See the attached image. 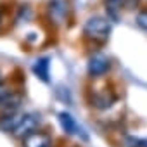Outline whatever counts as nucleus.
Listing matches in <instances>:
<instances>
[{
	"label": "nucleus",
	"mask_w": 147,
	"mask_h": 147,
	"mask_svg": "<svg viewBox=\"0 0 147 147\" xmlns=\"http://www.w3.org/2000/svg\"><path fill=\"white\" fill-rule=\"evenodd\" d=\"M104 5L107 11V16L118 23L119 19V11L121 9H131V0H104Z\"/></svg>",
	"instance_id": "obj_9"
},
{
	"label": "nucleus",
	"mask_w": 147,
	"mask_h": 147,
	"mask_svg": "<svg viewBox=\"0 0 147 147\" xmlns=\"http://www.w3.org/2000/svg\"><path fill=\"white\" fill-rule=\"evenodd\" d=\"M26 113H19V111H14V113H7V114H2L0 116V130L2 131H7V133H12L18 125L23 121Z\"/></svg>",
	"instance_id": "obj_8"
},
{
	"label": "nucleus",
	"mask_w": 147,
	"mask_h": 147,
	"mask_svg": "<svg viewBox=\"0 0 147 147\" xmlns=\"http://www.w3.org/2000/svg\"><path fill=\"white\" fill-rule=\"evenodd\" d=\"M109 33H111L109 21L104 19V18H99V16L88 18L87 23H85V26H83V36H85V40L94 42V43H104V42H107Z\"/></svg>",
	"instance_id": "obj_1"
},
{
	"label": "nucleus",
	"mask_w": 147,
	"mask_h": 147,
	"mask_svg": "<svg viewBox=\"0 0 147 147\" xmlns=\"http://www.w3.org/2000/svg\"><path fill=\"white\" fill-rule=\"evenodd\" d=\"M50 145H52V138L45 131L35 130L33 133L23 138V147H50Z\"/></svg>",
	"instance_id": "obj_7"
},
{
	"label": "nucleus",
	"mask_w": 147,
	"mask_h": 147,
	"mask_svg": "<svg viewBox=\"0 0 147 147\" xmlns=\"http://www.w3.org/2000/svg\"><path fill=\"white\" fill-rule=\"evenodd\" d=\"M87 71H88V76L90 78H100L104 75L111 71V61L107 55L95 52L94 55H90L88 62H87Z\"/></svg>",
	"instance_id": "obj_2"
},
{
	"label": "nucleus",
	"mask_w": 147,
	"mask_h": 147,
	"mask_svg": "<svg viewBox=\"0 0 147 147\" xmlns=\"http://www.w3.org/2000/svg\"><path fill=\"white\" fill-rule=\"evenodd\" d=\"M57 118H59L61 128L64 130V133H66V135H80V133H82V128L78 126V123L75 121V118H73L69 113L62 111V113H59V114H57Z\"/></svg>",
	"instance_id": "obj_11"
},
{
	"label": "nucleus",
	"mask_w": 147,
	"mask_h": 147,
	"mask_svg": "<svg viewBox=\"0 0 147 147\" xmlns=\"http://www.w3.org/2000/svg\"><path fill=\"white\" fill-rule=\"evenodd\" d=\"M9 90H7V85H4V83H0V100L4 99V95L7 94Z\"/></svg>",
	"instance_id": "obj_13"
},
{
	"label": "nucleus",
	"mask_w": 147,
	"mask_h": 147,
	"mask_svg": "<svg viewBox=\"0 0 147 147\" xmlns=\"http://www.w3.org/2000/svg\"><path fill=\"white\" fill-rule=\"evenodd\" d=\"M23 104V94L21 92H7L4 95V99L0 100V113L2 114H7V113H14V111H19Z\"/></svg>",
	"instance_id": "obj_6"
},
{
	"label": "nucleus",
	"mask_w": 147,
	"mask_h": 147,
	"mask_svg": "<svg viewBox=\"0 0 147 147\" xmlns=\"http://www.w3.org/2000/svg\"><path fill=\"white\" fill-rule=\"evenodd\" d=\"M47 14H49L50 23L62 24L67 16V4L64 0H50L47 4Z\"/></svg>",
	"instance_id": "obj_3"
},
{
	"label": "nucleus",
	"mask_w": 147,
	"mask_h": 147,
	"mask_svg": "<svg viewBox=\"0 0 147 147\" xmlns=\"http://www.w3.org/2000/svg\"><path fill=\"white\" fill-rule=\"evenodd\" d=\"M116 94L113 92V90H107V88H102V90H97L95 94H92V99H90V102H92V106L94 107H97V109H100V111H104V109H109L114 102H116Z\"/></svg>",
	"instance_id": "obj_4"
},
{
	"label": "nucleus",
	"mask_w": 147,
	"mask_h": 147,
	"mask_svg": "<svg viewBox=\"0 0 147 147\" xmlns=\"http://www.w3.org/2000/svg\"><path fill=\"white\" fill-rule=\"evenodd\" d=\"M4 24H5V16H4V11L0 9V31L4 30Z\"/></svg>",
	"instance_id": "obj_14"
},
{
	"label": "nucleus",
	"mask_w": 147,
	"mask_h": 147,
	"mask_svg": "<svg viewBox=\"0 0 147 147\" xmlns=\"http://www.w3.org/2000/svg\"><path fill=\"white\" fill-rule=\"evenodd\" d=\"M38 123H40V116H36V114H24L23 121L18 125V128L12 131V135L23 140L26 135L33 133V131L38 128Z\"/></svg>",
	"instance_id": "obj_5"
},
{
	"label": "nucleus",
	"mask_w": 147,
	"mask_h": 147,
	"mask_svg": "<svg viewBox=\"0 0 147 147\" xmlns=\"http://www.w3.org/2000/svg\"><path fill=\"white\" fill-rule=\"evenodd\" d=\"M135 21H137V26H138V28H142L144 31H147V9L140 11V12L137 14Z\"/></svg>",
	"instance_id": "obj_12"
},
{
	"label": "nucleus",
	"mask_w": 147,
	"mask_h": 147,
	"mask_svg": "<svg viewBox=\"0 0 147 147\" xmlns=\"http://www.w3.org/2000/svg\"><path fill=\"white\" fill-rule=\"evenodd\" d=\"M33 73L38 80H42L43 83L50 82V57H38L33 62Z\"/></svg>",
	"instance_id": "obj_10"
}]
</instances>
